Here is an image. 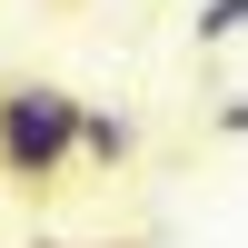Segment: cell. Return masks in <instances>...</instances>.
<instances>
[{"mask_svg":"<svg viewBox=\"0 0 248 248\" xmlns=\"http://www.w3.org/2000/svg\"><path fill=\"white\" fill-rule=\"evenodd\" d=\"M79 109L90 99L60 79H0V179L10 189H60L79 169Z\"/></svg>","mask_w":248,"mask_h":248,"instance_id":"obj_1","label":"cell"},{"mask_svg":"<svg viewBox=\"0 0 248 248\" xmlns=\"http://www.w3.org/2000/svg\"><path fill=\"white\" fill-rule=\"evenodd\" d=\"M129 159H139V119H129V109H99V99H90V109H79V169L119 179Z\"/></svg>","mask_w":248,"mask_h":248,"instance_id":"obj_2","label":"cell"},{"mask_svg":"<svg viewBox=\"0 0 248 248\" xmlns=\"http://www.w3.org/2000/svg\"><path fill=\"white\" fill-rule=\"evenodd\" d=\"M238 30H248V0H199V20H189V40H199V50H229Z\"/></svg>","mask_w":248,"mask_h":248,"instance_id":"obj_3","label":"cell"},{"mask_svg":"<svg viewBox=\"0 0 248 248\" xmlns=\"http://www.w3.org/2000/svg\"><path fill=\"white\" fill-rule=\"evenodd\" d=\"M218 139H248V99H218Z\"/></svg>","mask_w":248,"mask_h":248,"instance_id":"obj_4","label":"cell"},{"mask_svg":"<svg viewBox=\"0 0 248 248\" xmlns=\"http://www.w3.org/2000/svg\"><path fill=\"white\" fill-rule=\"evenodd\" d=\"M40 248H79V238H40Z\"/></svg>","mask_w":248,"mask_h":248,"instance_id":"obj_5","label":"cell"}]
</instances>
